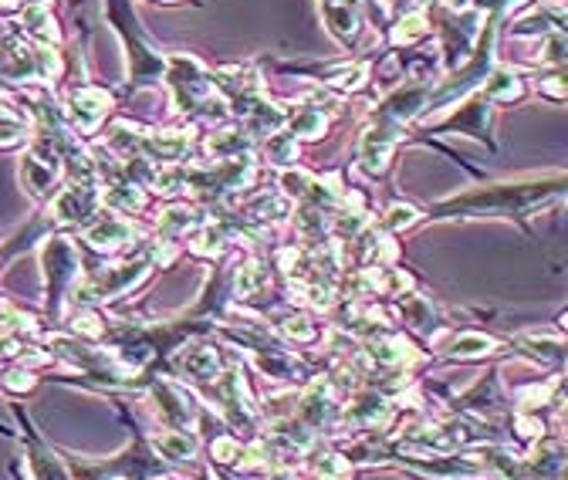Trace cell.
Instances as JSON below:
<instances>
[{
  "label": "cell",
  "instance_id": "cell-1",
  "mask_svg": "<svg viewBox=\"0 0 568 480\" xmlns=\"http://www.w3.org/2000/svg\"><path fill=\"white\" fill-rule=\"evenodd\" d=\"M562 190V176L555 183H497L487 190L450 197L433 207L437 217H487V213H531L545 200H552Z\"/></svg>",
  "mask_w": 568,
  "mask_h": 480
},
{
  "label": "cell",
  "instance_id": "cell-2",
  "mask_svg": "<svg viewBox=\"0 0 568 480\" xmlns=\"http://www.w3.org/2000/svg\"><path fill=\"white\" fill-rule=\"evenodd\" d=\"M41 264L44 278H48V311L61 318V301H65L68 284H75L82 274V257L68 237H48L41 247Z\"/></svg>",
  "mask_w": 568,
  "mask_h": 480
},
{
  "label": "cell",
  "instance_id": "cell-3",
  "mask_svg": "<svg viewBox=\"0 0 568 480\" xmlns=\"http://www.w3.org/2000/svg\"><path fill=\"white\" fill-rule=\"evenodd\" d=\"M149 403H153L156 416L170 426V430H197L200 399L197 393H190L183 382L153 379V386H149Z\"/></svg>",
  "mask_w": 568,
  "mask_h": 480
},
{
  "label": "cell",
  "instance_id": "cell-4",
  "mask_svg": "<svg viewBox=\"0 0 568 480\" xmlns=\"http://www.w3.org/2000/svg\"><path fill=\"white\" fill-rule=\"evenodd\" d=\"M58 173H61V156L55 149L51 139H38L31 146V153L21 159V180H24V190L31 197H51L55 193V183H58Z\"/></svg>",
  "mask_w": 568,
  "mask_h": 480
},
{
  "label": "cell",
  "instance_id": "cell-5",
  "mask_svg": "<svg viewBox=\"0 0 568 480\" xmlns=\"http://www.w3.org/2000/svg\"><path fill=\"white\" fill-rule=\"evenodd\" d=\"M95 210H99L95 183H68L55 197V203H51V217L58 224H82V220L95 217Z\"/></svg>",
  "mask_w": 568,
  "mask_h": 480
},
{
  "label": "cell",
  "instance_id": "cell-6",
  "mask_svg": "<svg viewBox=\"0 0 568 480\" xmlns=\"http://www.w3.org/2000/svg\"><path fill=\"white\" fill-rule=\"evenodd\" d=\"M139 230L129 224L122 213H102V217H92V224L85 230V240L88 247H95V251H119V247L132 244V237H136Z\"/></svg>",
  "mask_w": 568,
  "mask_h": 480
},
{
  "label": "cell",
  "instance_id": "cell-7",
  "mask_svg": "<svg viewBox=\"0 0 568 480\" xmlns=\"http://www.w3.org/2000/svg\"><path fill=\"white\" fill-rule=\"evenodd\" d=\"M173 366L180 376H190L197 382H213L220 376V352L213 345H183L173 355Z\"/></svg>",
  "mask_w": 568,
  "mask_h": 480
},
{
  "label": "cell",
  "instance_id": "cell-8",
  "mask_svg": "<svg viewBox=\"0 0 568 480\" xmlns=\"http://www.w3.org/2000/svg\"><path fill=\"white\" fill-rule=\"evenodd\" d=\"M149 450L156 453L159 460H176V464H190L200 450V440L186 430H163L149 437Z\"/></svg>",
  "mask_w": 568,
  "mask_h": 480
},
{
  "label": "cell",
  "instance_id": "cell-9",
  "mask_svg": "<svg viewBox=\"0 0 568 480\" xmlns=\"http://www.w3.org/2000/svg\"><path fill=\"white\" fill-rule=\"evenodd\" d=\"M109 105H112V99L102 92V88H78V92L71 95V115H75V122L85 132H92L105 115H109Z\"/></svg>",
  "mask_w": 568,
  "mask_h": 480
},
{
  "label": "cell",
  "instance_id": "cell-10",
  "mask_svg": "<svg viewBox=\"0 0 568 480\" xmlns=\"http://www.w3.org/2000/svg\"><path fill=\"white\" fill-rule=\"evenodd\" d=\"M139 149L156 163H180L190 149V136L186 132H149V136H142Z\"/></svg>",
  "mask_w": 568,
  "mask_h": 480
},
{
  "label": "cell",
  "instance_id": "cell-11",
  "mask_svg": "<svg viewBox=\"0 0 568 480\" xmlns=\"http://www.w3.org/2000/svg\"><path fill=\"white\" fill-rule=\"evenodd\" d=\"M28 474H31V480H71L65 460H61L44 440L34 437V433H31V447H28Z\"/></svg>",
  "mask_w": 568,
  "mask_h": 480
},
{
  "label": "cell",
  "instance_id": "cell-12",
  "mask_svg": "<svg viewBox=\"0 0 568 480\" xmlns=\"http://www.w3.org/2000/svg\"><path fill=\"white\" fill-rule=\"evenodd\" d=\"M325 7V24L328 31L335 34L339 41L352 44L355 34H359V11H355V0H322Z\"/></svg>",
  "mask_w": 568,
  "mask_h": 480
},
{
  "label": "cell",
  "instance_id": "cell-13",
  "mask_svg": "<svg viewBox=\"0 0 568 480\" xmlns=\"http://www.w3.org/2000/svg\"><path fill=\"white\" fill-rule=\"evenodd\" d=\"M237 284H234V295L241 298V301H254L257 295H268V288H271V271L264 268L261 261H241L237 264Z\"/></svg>",
  "mask_w": 568,
  "mask_h": 480
},
{
  "label": "cell",
  "instance_id": "cell-14",
  "mask_svg": "<svg viewBox=\"0 0 568 480\" xmlns=\"http://www.w3.org/2000/svg\"><path fill=\"white\" fill-rule=\"evenodd\" d=\"M501 352V342L481 332H460L450 342V359H487V355Z\"/></svg>",
  "mask_w": 568,
  "mask_h": 480
},
{
  "label": "cell",
  "instance_id": "cell-15",
  "mask_svg": "<svg viewBox=\"0 0 568 480\" xmlns=\"http://www.w3.org/2000/svg\"><path fill=\"white\" fill-rule=\"evenodd\" d=\"M399 311H403V318L416 328V332H433V325H437V311H433L430 301L420 295H406Z\"/></svg>",
  "mask_w": 568,
  "mask_h": 480
},
{
  "label": "cell",
  "instance_id": "cell-16",
  "mask_svg": "<svg viewBox=\"0 0 568 480\" xmlns=\"http://www.w3.org/2000/svg\"><path fill=\"white\" fill-rule=\"evenodd\" d=\"M247 217L257 220V224H281V220L288 217V203L264 193V197H257L251 207H247Z\"/></svg>",
  "mask_w": 568,
  "mask_h": 480
},
{
  "label": "cell",
  "instance_id": "cell-17",
  "mask_svg": "<svg viewBox=\"0 0 568 480\" xmlns=\"http://www.w3.org/2000/svg\"><path fill=\"white\" fill-rule=\"evenodd\" d=\"M28 136V119L21 112H14L7 102H0V146H14Z\"/></svg>",
  "mask_w": 568,
  "mask_h": 480
},
{
  "label": "cell",
  "instance_id": "cell-18",
  "mask_svg": "<svg viewBox=\"0 0 568 480\" xmlns=\"http://www.w3.org/2000/svg\"><path fill=\"white\" fill-rule=\"evenodd\" d=\"M24 28L41 41H58V31L51 28V11L44 4H31L28 11H24Z\"/></svg>",
  "mask_w": 568,
  "mask_h": 480
},
{
  "label": "cell",
  "instance_id": "cell-19",
  "mask_svg": "<svg viewBox=\"0 0 568 480\" xmlns=\"http://www.w3.org/2000/svg\"><path fill=\"white\" fill-rule=\"evenodd\" d=\"M484 95L494 102H514L521 95V82L511 75V71H497V75L491 78V85L484 88Z\"/></svg>",
  "mask_w": 568,
  "mask_h": 480
},
{
  "label": "cell",
  "instance_id": "cell-20",
  "mask_svg": "<svg viewBox=\"0 0 568 480\" xmlns=\"http://www.w3.org/2000/svg\"><path fill=\"white\" fill-rule=\"evenodd\" d=\"M281 335H284V339H291V342H301V345H305V342H315L318 339V328L312 325V322H308V318L305 315H288V318H281Z\"/></svg>",
  "mask_w": 568,
  "mask_h": 480
},
{
  "label": "cell",
  "instance_id": "cell-21",
  "mask_svg": "<svg viewBox=\"0 0 568 480\" xmlns=\"http://www.w3.org/2000/svg\"><path fill=\"white\" fill-rule=\"evenodd\" d=\"M210 453L217 464L230 467V464H237V457H241V440H237L234 433H220V437L210 443Z\"/></svg>",
  "mask_w": 568,
  "mask_h": 480
},
{
  "label": "cell",
  "instance_id": "cell-22",
  "mask_svg": "<svg viewBox=\"0 0 568 480\" xmlns=\"http://www.w3.org/2000/svg\"><path fill=\"white\" fill-rule=\"evenodd\" d=\"M416 220H420V210L416 207H410V203H393L383 217V227L386 230H406V227H413Z\"/></svg>",
  "mask_w": 568,
  "mask_h": 480
},
{
  "label": "cell",
  "instance_id": "cell-23",
  "mask_svg": "<svg viewBox=\"0 0 568 480\" xmlns=\"http://www.w3.org/2000/svg\"><path fill=\"white\" fill-rule=\"evenodd\" d=\"M268 156L274 159V163H291V159H298V139L291 136V132H284V136H271Z\"/></svg>",
  "mask_w": 568,
  "mask_h": 480
},
{
  "label": "cell",
  "instance_id": "cell-24",
  "mask_svg": "<svg viewBox=\"0 0 568 480\" xmlns=\"http://www.w3.org/2000/svg\"><path fill=\"white\" fill-rule=\"evenodd\" d=\"M34 386H38V376H34L28 366H17L11 372H4V389H11V393H28Z\"/></svg>",
  "mask_w": 568,
  "mask_h": 480
},
{
  "label": "cell",
  "instance_id": "cell-25",
  "mask_svg": "<svg viewBox=\"0 0 568 480\" xmlns=\"http://www.w3.org/2000/svg\"><path fill=\"white\" fill-rule=\"evenodd\" d=\"M416 34H426V17H423V14L403 17V21H399V28L393 31V38H396V41H413Z\"/></svg>",
  "mask_w": 568,
  "mask_h": 480
},
{
  "label": "cell",
  "instance_id": "cell-26",
  "mask_svg": "<svg viewBox=\"0 0 568 480\" xmlns=\"http://www.w3.org/2000/svg\"><path fill=\"white\" fill-rule=\"evenodd\" d=\"M315 480H342V477H322V474H315Z\"/></svg>",
  "mask_w": 568,
  "mask_h": 480
}]
</instances>
